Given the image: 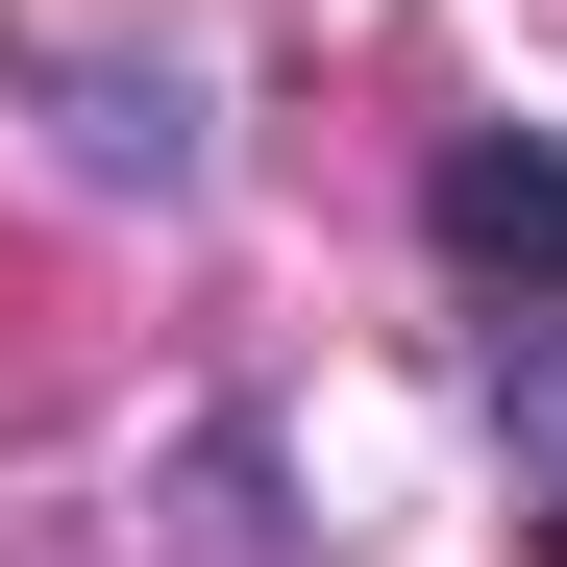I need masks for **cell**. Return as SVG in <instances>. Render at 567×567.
Returning <instances> with one entry per match:
<instances>
[{
    "label": "cell",
    "mask_w": 567,
    "mask_h": 567,
    "mask_svg": "<svg viewBox=\"0 0 567 567\" xmlns=\"http://www.w3.org/2000/svg\"><path fill=\"white\" fill-rule=\"evenodd\" d=\"M543 468H567V395H543Z\"/></svg>",
    "instance_id": "cell-2"
},
{
    "label": "cell",
    "mask_w": 567,
    "mask_h": 567,
    "mask_svg": "<svg viewBox=\"0 0 567 567\" xmlns=\"http://www.w3.org/2000/svg\"><path fill=\"white\" fill-rule=\"evenodd\" d=\"M444 271H494V297H567V148L468 124V148H444Z\"/></svg>",
    "instance_id": "cell-1"
}]
</instances>
